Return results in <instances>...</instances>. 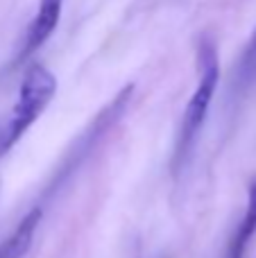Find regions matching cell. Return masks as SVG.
<instances>
[{"label": "cell", "mask_w": 256, "mask_h": 258, "mask_svg": "<svg viewBox=\"0 0 256 258\" xmlns=\"http://www.w3.org/2000/svg\"><path fill=\"white\" fill-rule=\"evenodd\" d=\"M218 84H220L218 50H216V43L204 36L198 48V84H195L193 95H190L184 113H181L179 132H177V138H175V154H172L175 172L184 168L190 152H193L198 134L202 132L209 111H211V102L218 91Z\"/></svg>", "instance_id": "6da1fadb"}, {"label": "cell", "mask_w": 256, "mask_h": 258, "mask_svg": "<svg viewBox=\"0 0 256 258\" xmlns=\"http://www.w3.org/2000/svg\"><path fill=\"white\" fill-rule=\"evenodd\" d=\"M57 93V77L43 66L32 63L23 75L16 100L7 116L0 118V159L27 134V129L41 118Z\"/></svg>", "instance_id": "7a4b0ae2"}, {"label": "cell", "mask_w": 256, "mask_h": 258, "mask_svg": "<svg viewBox=\"0 0 256 258\" xmlns=\"http://www.w3.org/2000/svg\"><path fill=\"white\" fill-rule=\"evenodd\" d=\"M61 9H63V0H39V7H36L34 18L30 21L23 36L21 50L16 52L12 66L27 61L36 50H41L45 45V41L54 34L59 25V18H61Z\"/></svg>", "instance_id": "3957f363"}, {"label": "cell", "mask_w": 256, "mask_h": 258, "mask_svg": "<svg viewBox=\"0 0 256 258\" xmlns=\"http://www.w3.org/2000/svg\"><path fill=\"white\" fill-rule=\"evenodd\" d=\"M41 215L43 213H41L39 206L27 211L25 218L16 224V229L0 242V258H23L27 251H30L32 240H34V233H36L39 222H41Z\"/></svg>", "instance_id": "277c9868"}, {"label": "cell", "mask_w": 256, "mask_h": 258, "mask_svg": "<svg viewBox=\"0 0 256 258\" xmlns=\"http://www.w3.org/2000/svg\"><path fill=\"white\" fill-rule=\"evenodd\" d=\"M254 233H256V181L249 183L245 215H243V220L238 222V227H236L234 236H231L225 258H245V251H247Z\"/></svg>", "instance_id": "5b68a950"}, {"label": "cell", "mask_w": 256, "mask_h": 258, "mask_svg": "<svg viewBox=\"0 0 256 258\" xmlns=\"http://www.w3.org/2000/svg\"><path fill=\"white\" fill-rule=\"evenodd\" d=\"M256 75V30L249 39L247 48H245V54L240 59V68H238V77L243 84H249Z\"/></svg>", "instance_id": "8992f818"}]
</instances>
